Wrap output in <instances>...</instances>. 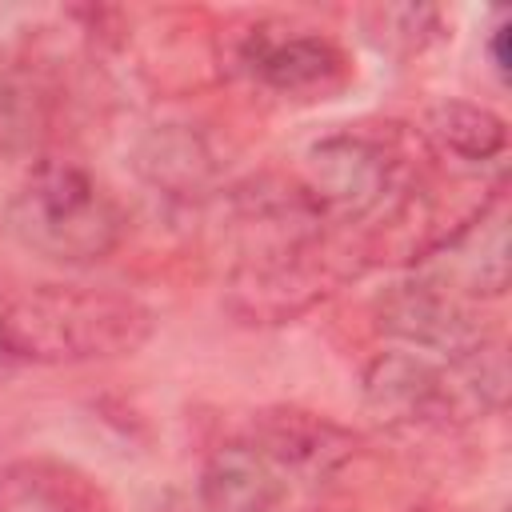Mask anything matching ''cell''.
<instances>
[{
  "label": "cell",
  "mask_w": 512,
  "mask_h": 512,
  "mask_svg": "<svg viewBox=\"0 0 512 512\" xmlns=\"http://www.w3.org/2000/svg\"><path fill=\"white\" fill-rule=\"evenodd\" d=\"M376 324L384 336L408 348L444 352L448 360L468 356L492 340L480 316L464 304V296H456L432 276H412V280L384 288L376 296Z\"/></svg>",
  "instance_id": "5"
},
{
  "label": "cell",
  "mask_w": 512,
  "mask_h": 512,
  "mask_svg": "<svg viewBox=\"0 0 512 512\" xmlns=\"http://www.w3.org/2000/svg\"><path fill=\"white\" fill-rule=\"evenodd\" d=\"M52 92L36 72L8 68L0 72V148L20 152L32 148L48 132Z\"/></svg>",
  "instance_id": "12"
},
{
  "label": "cell",
  "mask_w": 512,
  "mask_h": 512,
  "mask_svg": "<svg viewBox=\"0 0 512 512\" xmlns=\"http://www.w3.org/2000/svg\"><path fill=\"white\" fill-rule=\"evenodd\" d=\"M288 496V476L244 436L220 444L200 468V504L208 512H276Z\"/></svg>",
  "instance_id": "9"
},
{
  "label": "cell",
  "mask_w": 512,
  "mask_h": 512,
  "mask_svg": "<svg viewBox=\"0 0 512 512\" xmlns=\"http://www.w3.org/2000/svg\"><path fill=\"white\" fill-rule=\"evenodd\" d=\"M408 156L396 132H336L308 148L300 192L316 208L320 224L332 216L344 228H376L408 192H412Z\"/></svg>",
  "instance_id": "4"
},
{
  "label": "cell",
  "mask_w": 512,
  "mask_h": 512,
  "mask_svg": "<svg viewBox=\"0 0 512 512\" xmlns=\"http://www.w3.org/2000/svg\"><path fill=\"white\" fill-rule=\"evenodd\" d=\"M156 332V312L120 288L40 284L0 308L4 360L92 364L140 352Z\"/></svg>",
  "instance_id": "1"
},
{
  "label": "cell",
  "mask_w": 512,
  "mask_h": 512,
  "mask_svg": "<svg viewBox=\"0 0 512 512\" xmlns=\"http://www.w3.org/2000/svg\"><path fill=\"white\" fill-rule=\"evenodd\" d=\"M364 408L384 428H444L504 404L508 364L496 340L432 364L420 352H380L364 368Z\"/></svg>",
  "instance_id": "2"
},
{
  "label": "cell",
  "mask_w": 512,
  "mask_h": 512,
  "mask_svg": "<svg viewBox=\"0 0 512 512\" xmlns=\"http://www.w3.org/2000/svg\"><path fill=\"white\" fill-rule=\"evenodd\" d=\"M364 40L388 56H416L440 36V8L432 4H372L360 8Z\"/></svg>",
  "instance_id": "13"
},
{
  "label": "cell",
  "mask_w": 512,
  "mask_h": 512,
  "mask_svg": "<svg viewBox=\"0 0 512 512\" xmlns=\"http://www.w3.org/2000/svg\"><path fill=\"white\" fill-rule=\"evenodd\" d=\"M244 440L260 448L284 476H308V480L332 476L360 452L352 428L308 408H264L248 424Z\"/></svg>",
  "instance_id": "6"
},
{
  "label": "cell",
  "mask_w": 512,
  "mask_h": 512,
  "mask_svg": "<svg viewBox=\"0 0 512 512\" xmlns=\"http://www.w3.org/2000/svg\"><path fill=\"white\" fill-rule=\"evenodd\" d=\"M420 132L436 152L468 160V164L492 160V156H500L508 148L504 116H496L492 108L472 104V100H440V104H432L424 112V128Z\"/></svg>",
  "instance_id": "11"
},
{
  "label": "cell",
  "mask_w": 512,
  "mask_h": 512,
  "mask_svg": "<svg viewBox=\"0 0 512 512\" xmlns=\"http://www.w3.org/2000/svg\"><path fill=\"white\" fill-rule=\"evenodd\" d=\"M0 512H112V504L72 464L28 460L0 472Z\"/></svg>",
  "instance_id": "10"
},
{
  "label": "cell",
  "mask_w": 512,
  "mask_h": 512,
  "mask_svg": "<svg viewBox=\"0 0 512 512\" xmlns=\"http://www.w3.org/2000/svg\"><path fill=\"white\" fill-rule=\"evenodd\" d=\"M248 68L272 92L296 100H328L352 76L344 48L320 32L256 36L248 48Z\"/></svg>",
  "instance_id": "8"
},
{
  "label": "cell",
  "mask_w": 512,
  "mask_h": 512,
  "mask_svg": "<svg viewBox=\"0 0 512 512\" xmlns=\"http://www.w3.org/2000/svg\"><path fill=\"white\" fill-rule=\"evenodd\" d=\"M444 268L428 272L432 280H440L444 288H452L456 296H504L508 288V208H504V192H496L492 200H484L456 232H448L436 248H432Z\"/></svg>",
  "instance_id": "7"
},
{
  "label": "cell",
  "mask_w": 512,
  "mask_h": 512,
  "mask_svg": "<svg viewBox=\"0 0 512 512\" xmlns=\"http://www.w3.org/2000/svg\"><path fill=\"white\" fill-rule=\"evenodd\" d=\"M12 236L56 260L96 264L124 236V212L116 196L72 160H40L8 204Z\"/></svg>",
  "instance_id": "3"
},
{
  "label": "cell",
  "mask_w": 512,
  "mask_h": 512,
  "mask_svg": "<svg viewBox=\"0 0 512 512\" xmlns=\"http://www.w3.org/2000/svg\"><path fill=\"white\" fill-rule=\"evenodd\" d=\"M504 40H508V20H500L492 28V36H488V52H492V64H496L500 76H508V48H504Z\"/></svg>",
  "instance_id": "14"
}]
</instances>
